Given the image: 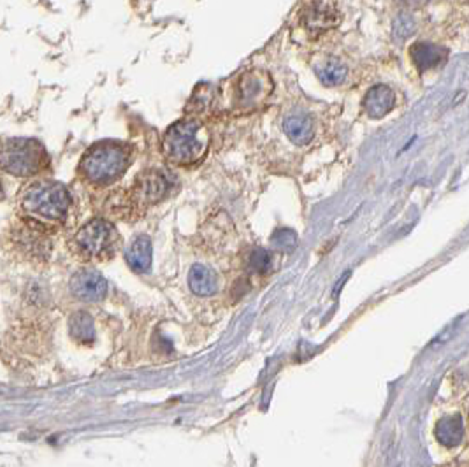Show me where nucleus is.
<instances>
[{
  "instance_id": "nucleus-1",
  "label": "nucleus",
  "mask_w": 469,
  "mask_h": 467,
  "mask_svg": "<svg viewBox=\"0 0 469 467\" xmlns=\"http://www.w3.org/2000/svg\"><path fill=\"white\" fill-rule=\"evenodd\" d=\"M18 202L34 225L55 227L67 220L73 199L64 185L44 180L23 187Z\"/></svg>"
},
{
  "instance_id": "nucleus-2",
  "label": "nucleus",
  "mask_w": 469,
  "mask_h": 467,
  "mask_svg": "<svg viewBox=\"0 0 469 467\" xmlns=\"http://www.w3.org/2000/svg\"><path fill=\"white\" fill-rule=\"evenodd\" d=\"M132 164V150L118 141H101L85 151L80 162V174L94 187L116 183Z\"/></svg>"
},
{
  "instance_id": "nucleus-3",
  "label": "nucleus",
  "mask_w": 469,
  "mask_h": 467,
  "mask_svg": "<svg viewBox=\"0 0 469 467\" xmlns=\"http://www.w3.org/2000/svg\"><path fill=\"white\" fill-rule=\"evenodd\" d=\"M210 134L195 118H185L166 130L162 150L166 159L176 166H194L206 157Z\"/></svg>"
},
{
  "instance_id": "nucleus-4",
  "label": "nucleus",
  "mask_w": 469,
  "mask_h": 467,
  "mask_svg": "<svg viewBox=\"0 0 469 467\" xmlns=\"http://www.w3.org/2000/svg\"><path fill=\"white\" fill-rule=\"evenodd\" d=\"M48 166V153L37 139L6 137L0 139V171L13 176L29 178Z\"/></svg>"
},
{
  "instance_id": "nucleus-5",
  "label": "nucleus",
  "mask_w": 469,
  "mask_h": 467,
  "mask_svg": "<svg viewBox=\"0 0 469 467\" xmlns=\"http://www.w3.org/2000/svg\"><path fill=\"white\" fill-rule=\"evenodd\" d=\"M71 245L83 260H108L116 253L120 234L108 220L94 218L74 234Z\"/></svg>"
},
{
  "instance_id": "nucleus-6",
  "label": "nucleus",
  "mask_w": 469,
  "mask_h": 467,
  "mask_svg": "<svg viewBox=\"0 0 469 467\" xmlns=\"http://www.w3.org/2000/svg\"><path fill=\"white\" fill-rule=\"evenodd\" d=\"M171 190V180L164 171H145L134 181L129 192V204L136 211H146L150 206L157 204L167 197Z\"/></svg>"
},
{
  "instance_id": "nucleus-7",
  "label": "nucleus",
  "mask_w": 469,
  "mask_h": 467,
  "mask_svg": "<svg viewBox=\"0 0 469 467\" xmlns=\"http://www.w3.org/2000/svg\"><path fill=\"white\" fill-rule=\"evenodd\" d=\"M273 92V83L266 72L252 71L239 78L236 87V104L243 109H252L262 104Z\"/></svg>"
},
{
  "instance_id": "nucleus-8",
  "label": "nucleus",
  "mask_w": 469,
  "mask_h": 467,
  "mask_svg": "<svg viewBox=\"0 0 469 467\" xmlns=\"http://www.w3.org/2000/svg\"><path fill=\"white\" fill-rule=\"evenodd\" d=\"M71 294L85 302L102 301L108 294V281L97 271H78L71 278Z\"/></svg>"
},
{
  "instance_id": "nucleus-9",
  "label": "nucleus",
  "mask_w": 469,
  "mask_h": 467,
  "mask_svg": "<svg viewBox=\"0 0 469 467\" xmlns=\"http://www.w3.org/2000/svg\"><path fill=\"white\" fill-rule=\"evenodd\" d=\"M362 104H364L368 116L380 120L394 109V106H396V94L387 85H376L366 94Z\"/></svg>"
},
{
  "instance_id": "nucleus-10",
  "label": "nucleus",
  "mask_w": 469,
  "mask_h": 467,
  "mask_svg": "<svg viewBox=\"0 0 469 467\" xmlns=\"http://www.w3.org/2000/svg\"><path fill=\"white\" fill-rule=\"evenodd\" d=\"M152 239L148 236H136L127 248L125 259L134 273H146L152 267Z\"/></svg>"
},
{
  "instance_id": "nucleus-11",
  "label": "nucleus",
  "mask_w": 469,
  "mask_h": 467,
  "mask_svg": "<svg viewBox=\"0 0 469 467\" xmlns=\"http://www.w3.org/2000/svg\"><path fill=\"white\" fill-rule=\"evenodd\" d=\"M188 287L195 295L201 297H210V295L218 292V278L210 267L203 264H195L188 274Z\"/></svg>"
},
{
  "instance_id": "nucleus-12",
  "label": "nucleus",
  "mask_w": 469,
  "mask_h": 467,
  "mask_svg": "<svg viewBox=\"0 0 469 467\" xmlns=\"http://www.w3.org/2000/svg\"><path fill=\"white\" fill-rule=\"evenodd\" d=\"M283 130L292 143L304 146L315 137V122L310 115H290L283 122Z\"/></svg>"
},
{
  "instance_id": "nucleus-13",
  "label": "nucleus",
  "mask_w": 469,
  "mask_h": 467,
  "mask_svg": "<svg viewBox=\"0 0 469 467\" xmlns=\"http://www.w3.org/2000/svg\"><path fill=\"white\" fill-rule=\"evenodd\" d=\"M304 20H306V29L310 30V32L320 34L336 25L340 16H338V11L334 9V6L320 2V4L313 6V8L306 13V18Z\"/></svg>"
},
{
  "instance_id": "nucleus-14",
  "label": "nucleus",
  "mask_w": 469,
  "mask_h": 467,
  "mask_svg": "<svg viewBox=\"0 0 469 467\" xmlns=\"http://www.w3.org/2000/svg\"><path fill=\"white\" fill-rule=\"evenodd\" d=\"M447 58V51L443 48L431 43H417L412 48V60L419 71H431L440 67Z\"/></svg>"
},
{
  "instance_id": "nucleus-15",
  "label": "nucleus",
  "mask_w": 469,
  "mask_h": 467,
  "mask_svg": "<svg viewBox=\"0 0 469 467\" xmlns=\"http://www.w3.org/2000/svg\"><path fill=\"white\" fill-rule=\"evenodd\" d=\"M436 439L445 446H455L464 438V424L459 415H450L443 417L436 425Z\"/></svg>"
},
{
  "instance_id": "nucleus-16",
  "label": "nucleus",
  "mask_w": 469,
  "mask_h": 467,
  "mask_svg": "<svg viewBox=\"0 0 469 467\" xmlns=\"http://www.w3.org/2000/svg\"><path fill=\"white\" fill-rule=\"evenodd\" d=\"M71 338L81 345H90L95 341V324L92 317L85 311L74 313L69 320Z\"/></svg>"
},
{
  "instance_id": "nucleus-17",
  "label": "nucleus",
  "mask_w": 469,
  "mask_h": 467,
  "mask_svg": "<svg viewBox=\"0 0 469 467\" xmlns=\"http://www.w3.org/2000/svg\"><path fill=\"white\" fill-rule=\"evenodd\" d=\"M347 67L341 64L336 58H329L324 64L317 65V76L318 80L325 85V87H338L347 80Z\"/></svg>"
},
{
  "instance_id": "nucleus-18",
  "label": "nucleus",
  "mask_w": 469,
  "mask_h": 467,
  "mask_svg": "<svg viewBox=\"0 0 469 467\" xmlns=\"http://www.w3.org/2000/svg\"><path fill=\"white\" fill-rule=\"evenodd\" d=\"M248 266L253 273H267V271L271 269V255H269V252H266L262 248L253 250L248 259Z\"/></svg>"
},
{
  "instance_id": "nucleus-19",
  "label": "nucleus",
  "mask_w": 469,
  "mask_h": 467,
  "mask_svg": "<svg viewBox=\"0 0 469 467\" xmlns=\"http://www.w3.org/2000/svg\"><path fill=\"white\" fill-rule=\"evenodd\" d=\"M271 241L278 246L280 250H294L297 245V236L289 229H280L273 234Z\"/></svg>"
},
{
  "instance_id": "nucleus-20",
  "label": "nucleus",
  "mask_w": 469,
  "mask_h": 467,
  "mask_svg": "<svg viewBox=\"0 0 469 467\" xmlns=\"http://www.w3.org/2000/svg\"><path fill=\"white\" fill-rule=\"evenodd\" d=\"M413 32H415V23H413V20L406 15L399 16L396 25H394V36L399 37V39H406Z\"/></svg>"
},
{
  "instance_id": "nucleus-21",
  "label": "nucleus",
  "mask_w": 469,
  "mask_h": 467,
  "mask_svg": "<svg viewBox=\"0 0 469 467\" xmlns=\"http://www.w3.org/2000/svg\"><path fill=\"white\" fill-rule=\"evenodd\" d=\"M0 199H2V181H0Z\"/></svg>"
}]
</instances>
